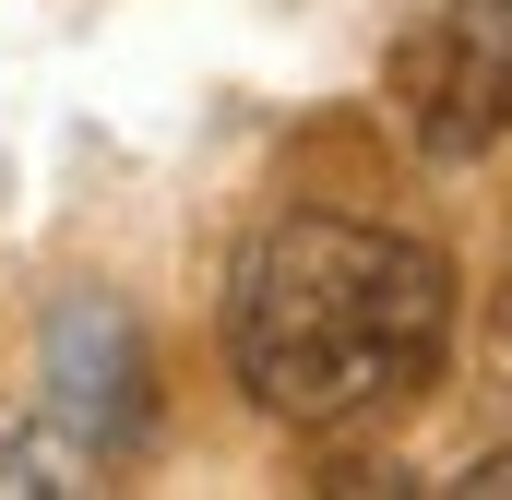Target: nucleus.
I'll return each mask as SVG.
<instances>
[{
    "mask_svg": "<svg viewBox=\"0 0 512 500\" xmlns=\"http://www.w3.org/2000/svg\"><path fill=\"white\" fill-rule=\"evenodd\" d=\"M453 346V262L370 215H274L227 274V370L286 429L382 417Z\"/></svg>",
    "mask_w": 512,
    "mask_h": 500,
    "instance_id": "obj_1",
    "label": "nucleus"
},
{
    "mask_svg": "<svg viewBox=\"0 0 512 500\" xmlns=\"http://www.w3.org/2000/svg\"><path fill=\"white\" fill-rule=\"evenodd\" d=\"M393 96L429 155H477L512 131V0H417L393 36Z\"/></svg>",
    "mask_w": 512,
    "mask_h": 500,
    "instance_id": "obj_2",
    "label": "nucleus"
},
{
    "mask_svg": "<svg viewBox=\"0 0 512 500\" xmlns=\"http://www.w3.org/2000/svg\"><path fill=\"white\" fill-rule=\"evenodd\" d=\"M36 381H48V417L120 465L131 441L155 429V358H143V322H131L108 286H60L48 322H36Z\"/></svg>",
    "mask_w": 512,
    "mask_h": 500,
    "instance_id": "obj_3",
    "label": "nucleus"
},
{
    "mask_svg": "<svg viewBox=\"0 0 512 500\" xmlns=\"http://www.w3.org/2000/svg\"><path fill=\"white\" fill-rule=\"evenodd\" d=\"M60 489H96V453L48 405H0V500H60Z\"/></svg>",
    "mask_w": 512,
    "mask_h": 500,
    "instance_id": "obj_4",
    "label": "nucleus"
},
{
    "mask_svg": "<svg viewBox=\"0 0 512 500\" xmlns=\"http://www.w3.org/2000/svg\"><path fill=\"white\" fill-rule=\"evenodd\" d=\"M465 489H489V500H512V453H489V465H477Z\"/></svg>",
    "mask_w": 512,
    "mask_h": 500,
    "instance_id": "obj_5",
    "label": "nucleus"
}]
</instances>
